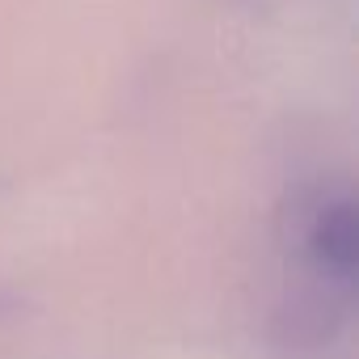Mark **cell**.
I'll list each match as a JSON object with an SVG mask.
<instances>
[{
	"mask_svg": "<svg viewBox=\"0 0 359 359\" xmlns=\"http://www.w3.org/2000/svg\"><path fill=\"white\" fill-rule=\"evenodd\" d=\"M283 245L300 275L283 321L292 338H325L346 317L359 266V216L342 177H313L283 208Z\"/></svg>",
	"mask_w": 359,
	"mask_h": 359,
	"instance_id": "cell-1",
	"label": "cell"
}]
</instances>
